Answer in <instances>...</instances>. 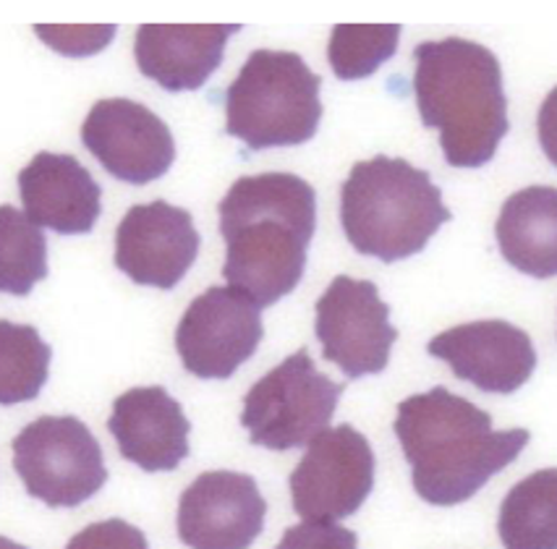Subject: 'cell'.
Masks as SVG:
<instances>
[{"label": "cell", "instance_id": "obj_25", "mask_svg": "<svg viewBox=\"0 0 557 549\" xmlns=\"http://www.w3.org/2000/svg\"><path fill=\"white\" fill-rule=\"evenodd\" d=\"M37 37L61 55H95L113 40L115 27H35Z\"/></svg>", "mask_w": 557, "mask_h": 549}, {"label": "cell", "instance_id": "obj_26", "mask_svg": "<svg viewBox=\"0 0 557 549\" xmlns=\"http://www.w3.org/2000/svg\"><path fill=\"white\" fill-rule=\"evenodd\" d=\"M536 132H540L542 152L557 167V87L544 97L540 115H536Z\"/></svg>", "mask_w": 557, "mask_h": 549}, {"label": "cell", "instance_id": "obj_16", "mask_svg": "<svg viewBox=\"0 0 557 549\" xmlns=\"http://www.w3.org/2000/svg\"><path fill=\"white\" fill-rule=\"evenodd\" d=\"M27 217L58 236H84L102 212V189L74 154L40 152L18 173Z\"/></svg>", "mask_w": 557, "mask_h": 549}, {"label": "cell", "instance_id": "obj_1", "mask_svg": "<svg viewBox=\"0 0 557 549\" xmlns=\"http://www.w3.org/2000/svg\"><path fill=\"white\" fill-rule=\"evenodd\" d=\"M220 212L225 238L223 277L259 309L301 283L317 228V194L294 173L244 176L231 186Z\"/></svg>", "mask_w": 557, "mask_h": 549}, {"label": "cell", "instance_id": "obj_4", "mask_svg": "<svg viewBox=\"0 0 557 549\" xmlns=\"http://www.w3.org/2000/svg\"><path fill=\"white\" fill-rule=\"evenodd\" d=\"M453 215L430 173L408 160L377 154L351 167L341 186V225L348 244L380 262L424 251Z\"/></svg>", "mask_w": 557, "mask_h": 549}, {"label": "cell", "instance_id": "obj_7", "mask_svg": "<svg viewBox=\"0 0 557 549\" xmlns=\"http://www.w3.org/2000/svg\"><path fill=\"white\" fill-rule=\"evenodd\" d=\"M11 448L27 495L48 508H79L108 482L100 442L76 416L35 419Z\"/></svg>", "mask_w": 557, "mask_h": 549}, {"label": "cell", "instance_id": "obj_9", "mask_svg": "<svg viewBox=\"0 0 557 549\" xmlns=\"http://www.w3.org/2000/svg\"><path fill=\"white\" fill-rule=\"evenodd\" d=\"M314 333L322 357L346 374L361 379L380 374L391 364L398 329L391 325V307L380 299L372 280L338 275L317 301Z\"/></svg>", "mask_w": 557, "mask_h": 549}, {"label": "cell", "instance_id": "obj_23", "mask_svg": "<svg viewBox=\"0 0 557 549\" xmlns=\"http://www.w3.org/2000/svg\"><path fill=\"white\" fill-rule=\"evenodd\" d=\"M66 549H150L141 528L123 519H108L71 536Z\"/></svg>", "mask_w": 557, "mask_h": 549}, {"label": "cell", "instance_id": "obj_24", "mask_svg": "<svg viewBox=\"0 0 557 549\" xmlns=\"http://www.w3.org/2000/svg\"><path fill=\"white\" fill-rule=\"evenodd\" d=\"M275 549H359V536L338 523L304 521L286 528Z\"/></svg>", "mask_w": 557, "mask_h": 549}, {"label": "cell", "instance_id": "obj_8", "mask_svg": "<svg viewBox=\"0 0 557 549\" xmlns=\"http://www.w3.org/2000/svg\"><path fill=\"white\" fill-rule=\"evenodd\" d=\"M290 500L304 521L354 515L374 489V450L351 424L333 426L309 442L290 474Z\"/></svg>", "mask_w": 557, "mask_h": 549}, {"label": "cell", "instance_id": "obj_17", "mask_svg": "<svg viewBox=\"0 0 557 549\" xmlns=\"http://www.w3.org/2000/svg\"><path fill=\"white\" fill-rule=\"evenodd\" d=\"M238 29V24H145L136 32V66L168 92H194L220 68L225 42Z\"/></svg>", "mask_w": 557, "mask_h": 549}, {"label": "cell", "instance_id": "obj_13", "mask_svg": "<svg viewBox=\"0 0 557 549\" xmlns=\"http://www.w3.org/2000/svg\"><path fill=\"white\" fill-rule=\"evenodd\" d=\"M264 519L268 502L255 476L205 471L181 495L176 528L189 549H249Z\"/></svg>", "mask_w": 557, "mask_h": 549}, {"label": "cell", "instance_id": "obj_20", "mask_svg": "<svg viewBox=\"0 0 557 549\" xmlns=\"http://www.w3.org/2000/svg\"><path fill=\"white\" fill-rule=\"evenodd\" d=\"M53 351L32 325L0 320V405L29 403L50 377Z\"/></svg>", "mask_w": 557, "mask_h": 549}, {"label": "cell", "instance_id": "obj_19", "mask_svg": "<svg viewBox=\"0 0 557 549\" xmlns=\"http://www.w3.org/2000/svg\"><path fill=\"white\" fill-rule=\"evenodd\" d=\"M497 534L505 549H557V469L534 471L505 495Z\"/></svg>", "mask_w": 557, "mask_h": 549}, {"label": "cell", "instance_id": "obj_12", "mask_svg": "<svg viewBox=\"0 0 557 549\" xmlns=\"http://www.w3.org/2000/svg\"><path fill=\"white\" fill-rule=\"evenodd\" d=\"M202 238L189 210L154 199L134 204L115 230V267L136 286L176 288L197 262Z\"/></svg>", "mask_w": 557, "mask_h": 549}, {"label": "cell", "instance_id": "obj_11", "mask_svg": "<svg viewBox=\"0 0 557 549\" xmlns=\"http://www.w3.org/2000/svg\"><path fill=\"white\" fill-rule=\"evenodd\" d=\"M82 141L110 176L132 186L163 178L176 160V141L165 121L126 97L95 102Z\"/></svg>", "mask_w": 557, "mask_h": 549}, {"label": "cell", "instance_id": "obj_3", "mask_svg": "<svg viewBox=\"0 0 557 549\" xmlns=\"http://www.w3.org/2000/svg\"><path fill=\"white\" fill-rule=\"evenodd\" d=\"M413 95L426 128H437L445 163L482 167L510 132L503 68L484 45L448 37L413 50Z\"/></svg>", "mask_w": 557, "mask_h": 549}, {"label": "cell", "instance_id": "obj_10", "mask_svg": "<svg viewBox=\"0 0 557 549\" xmlns=\"http://www.w3.org/2000/svg\"><path fill=\"white\" fill-rule=\"evenodd\" d=\"M264 338L262 314L231 286H212L189 303L176 327L184 370L199 379H228L257 353Z\"/></svg>", "mask_w": 557, "mask_h": 549}, {"label": "cell", "instance_id": "obj_22", "mask_svg": "<svg viewBox=\"0 0 557 549\" xmlns=\"http://www.w3.org/2000/svg\"><path fill=\"white\" fill-rule=\"evenodd\" d=\"M398 24H338L330 35L327 58L341 82L367 79L398 50Z\"/></svg>", "mask_w": 557, "mask_h": 549}, {"label": "cell", "instance_id": "obj_21", "mask_svg": "<svg viewBox=\"0 0 557 549\" xmlns=\"http://www.w3.org/2000/svg\"><path fill=\"white\" fill-rule=\"evenodd\" d=\"M48 277V238L27 212L0 204V294L29 296Z\"/></svg>", "mask_w": 557, "mask_h": 549}, {"label": "cell", "instance_id": "obj_18", "mask_svg": "<svg viewBox=\"0 0 557 549\" xmlns=\"http://www.w3.org/2000/svg\"><path fill=\"white\" fill-rule=\"evenodd\" d=\"M503 260L518 273L557 277V189L529 186L505 199L495 225Z\"/></svg>", "mask_w": 557, "mask_h": 549}, {"label": "cell", "instance_id": "obj_14", "mask_svg": "<svg viewBox=\"0 0 557 549\" xmlns=\"http://www.w3.org/2000/svg\"><path fill=\"white\" fill-rule=\"evenodd\" d=\"M426 353L445 361L458 379L495 396L521 390L536 370L529 333L505 320L466 322L445 329L426 344Z\"/></svg>", "mask_w": 557, "mask_h": 549}, {"label": "cell", "instance_id": "obj_2", "mask_svg": "<svg viewBox=\"0 0 557 549\" xmlns=\"http://www.w3.org/2000/svg\"><path fill=\"white\" fill-rule=\"evenodd\" d=\"M395 437L424 502L453 508L471 500L529 445V429H492V416L445 387L398 403Z\"/></svg>", "mask_w": 557, "mask_h": 549}, {"label": "cell", "instance_id": "obj_15", "mask_svg": "<svg viewBox=\"0 0 557 549\" xmlns=\"http://www.w3.org/2000/svg\"><path fill=\"white\" fill-rule=\"evenodd\" d=\"M121 456L147 474L176 471L189 458L191 422L165 387H132L115 398L108 419Z\"/></svg>", "mask_w": 557, "mask_h": 549}, {"label": "cell", "instance_id": "obj_6", "mask_svg": "<svg viewBox=\"0 0 557 549\" xmlns=\"http://www.w3.org/2000/svg\"><path fill=\"white\" fill-rule=\"evenodd\" d=\"M343 385L314 366L307 348L283 359L244 398L242 426L251 445L268 450H296L330 429Z\"/></svg>", "mask_w": 557, "mask_h": 549}, {"label": "cell", "instance_id": "obj_27", "mask_svg": "<svg viewBox=\"0 0 557 549\" xmlns=\"http://www.w3.org/2000/svg\"><path fill=\"white\" fill-rule=\"evenodd\" d=\"M0 549H29V547L18 545V541L9 539V536H0Z\"/></svg>", "mask_w": 557, "mask_h": 549}, {"label": "cell", "instance_id": "obj_5", "mask_svg": "<svg viewBox=\"0 0 557 549\" xmlns=\"http://www.w3.org/2000/svg\"><path fill=\"white\" fill-rule=\"evenodd\" d=\"M322 79L288 50H255L225 89V134L246 150L299 147L322 121Z\"/></svg>", "mask_w": 557, "mask_h": 549}]
</instances>
